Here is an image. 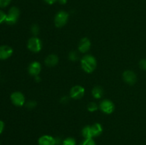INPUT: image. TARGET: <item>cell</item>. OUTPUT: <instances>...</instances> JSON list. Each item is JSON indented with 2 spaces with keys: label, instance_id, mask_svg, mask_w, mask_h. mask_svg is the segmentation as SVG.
<instances>
[{
  "label": "cell",
  "instance_id": "obj_10",
  "mask_svg": "<svg viewBox=\"0 0 146 145\" xmlns=\"http://www.w3.org/2000/svg\"><path fill=\"white\" fill-rule=\"evenodd\" d=\"M91 46V42L87 37L82 38L79 41L78 45V50L81 53H86L90 50Z\"/></svg>",
  "mask_w": 146,
  "mask_h": 145
},
{
  "label": "cell",
  "instance_id": "obj_5",
  "mask_svg": "<svg viewBox=\"0 0 146 145\" xmlns=\"http://www.w3.org/2000/svg\"><path fill=\"white\" fill-rule=\"evenodd\" d=\"M10 99H11L13 105L17 107H22L26 103L25 97H24V94L19 91H16V92L11 93Z\"/></svg>",
  "mask_w": 146,
  "mask_h": 145
},
{
  "label": "cell",
  "instance_id": "obj_19",
  "mask_svg": "<svg viewBox=\"0 0 146 145\" xmlns=\"http://www.w3.org/2000/svg\"><path fill=\"white\" fill-rule=\"evenodd\" d=\"M68 58H69L70 61L76 62V61H77L78 60L79 56H78V54L76 51H71L68 54Z\"/></svg>",
  "mask_w": 146,
  "mask_h": 145
},
{
  "label": "cell",
  "instance_id": "obj_1",
  "mask_svg": "<svg viewBox=\"0 0 146 145\" xmlns=\"http://www.w3.org/2000/svg\"><path fill=\"white\" fill-rule=\"evenodd\" d=\"M81 66L84 72L86 73H91L96 69V59L92 55H85L81 59Z\"/></svg>",
  "mask_w": 146,
  "mask_h": 145
},
{
  "label": "cell",
  "instance_id": "obj_9",
  "mask_svg": "<svg viewBox=\"0 0 146 145\" xmlns=\"http://www.w3.org/2000/svg\"><path fill=\"white\" fill-rule=\"evenodd\" d=\"M41 71V65L38 61H33L28 67V72L30 75L36 77L38 75Z\"/></svg>",
  "mask_w": 146,
  "mask_h": 145
},
{
  "label": "cell",
  "instance_id": "obj_11",
  "mask_svg": "<svg viewBox=\"0 0 146 145\" xmlns=\"http://www.w3.org/2000/svg\"><path fill=\"white\" fill-rule=\"evenodd\" d=\"M38 145H56L57 138L53 137L50 135H43L38 139Z\"/></svg>",
  "mask_w": 146,
  "mask_h": 145
},
{
  "label": "cell",
  "instance_id": "obj_4",
  "mask_svg": "<svg viewBox=\"0 0 146 145\" xmlns=\"http://www.w3.org/2000/svg\"><path fill=\"white\" fill-rule=\"evenodd\" d=\"M68 14L65 11H59L54 17V24L57 28H61L64 26L68 22Z\"/></svg>",
  "mask_w": 146,
  "mask_h": 145
},
{
  "label": "cell",
  "instance_id": "obj_20",
  "mask_svg": "<svg viewBox=\"0 0 146 145\" xmlns=\"http://www.w3.org/2000/svg\"><path fill=\"white\" fill-rule=\"evenodd\" d=\"M31 32L34 36H37L39 33V26L37 24H33L31 27Z\"/></svg>",
  "mask_w": 146,
  "mask_h": 145
},
{
  "label": "cell",
  "instance_id": "obj_22",
  "mask_svg": "<svg viewBox=\"0 0 146 145\" xmlns=\"http://www.w3.org/2000/svg\"><path fill=\"white\" fill-rule=\"evenodd\" d=\"M79 145H96L94 139H84Z\"/></svg>",
  "mask_w": 146,
  "mask_h": 145
},
{
  "label": "cell",
  "instance_id": "obj_27",
  "mask_svg": "<svg viewBox=\"0 0 146 145\" xmlns=\"http://www.w3.org/2000/svg\"><path fill=\"white\" fill-rule=\"evenodd\" d=\"M46 3H47L48 4H54V3H56V1H58V0H44Z\"/></svg>",
  "mask_w": 146,
  "mask_h": 145
},
{
  "label": "cell",
  "instance_id": "obj_29",
  "mask_svg": "<svg viewBox=\"0 0 146 145\" xmlns=\"http://www.w3.org/2000/svg\"><path fill=\"white\" fill-rule=\"evenodd\" d=\"M58 2L61 4H66L67 3V0H58Z\"/></svg>",
  "mask_w": 146,
  "mask_h": 145
},
{
  "label": "cell",
  "instance_id": "obj_16",
  "mask_svg": "<svg viewBox=\"0 0 146 145\" xmlns=\"http://www.w3.org/2000/svg\"><path fill=\"white\" fill-rule=\"evenodd\" d=\"M81 134L82 136H84V139H93V135L92 132H91V126L88 125V126L84 127L81 131Z\"/></svg>",
  "mask_w": 146,
  "mask_h": 145
},
{
  "label": "cell",
  "instance_id": "obj_26",
  "mask_svg": "<svg viewBox=\"0 0 146 145\" xmlns=\"http://www.w3.org/2000/svg\"><path fill=\"white\" fill-rule=\"evenodd\" d=\"M4 129V123L3 121L0 120V134L3 132Z\"/></svg>",
  "mask_w": 146,
  "mask_h": 145
},
{
  "label": "cell",
  "instance_id": "obj_14",
  "mask_svg": "<svg viewBox=\"0 0 146 145\" xmlns=\"http://www.w3.org/2000/svg\"><path fill=\"white\" fill-rule=\"evenodd\" d=\"M91 132H92L93 137L98 136L102 134L103 132V127L100 123H94V125H91Z\"/></svg>",
  "mask_w": 146,
  "mask_h": 145
},
{
  "label": "cell",
  "instance_id": "obj_18",
  "mask_svg": "<svg viewBox=\"0 0 146 145\" xmlns=\"http://www.w3.org/2000/svg\"><path fill=\"white\" fill-rule=\"evenodd\" d=\"M62 145H76V142L73 137H67L62 142Z\"/></svg>",
  "mask_w": 146,
  "mask_h": 145
},
{
  "label": "cell",
  "instance_id": "obj_17",
  "mask_svg": "<svg viewBox=\"0 0 146 145\" xmlns=\"http://www.w3.org/2000/svg\"><path fill=\"white\" fill-rule=\"evenodd\" d=\"M98 107H99V106H98V105L94 102H89L87 105V109L91 112H96L98 109Z\"/></svg>",
  "mask_w": 146,
  "mask_h": 145
},
{
  "label": "cell",
  "instance_id": "obj_2",
  "mask_svg": "<svg viewBox=\"0 0 146 145\" xmlns=\"http://www.w3.org/2000/svg\"><path fill=\"white\" fill-rule=\"evenodd\" d=\"M20 16V11L17 7H12L7 14L5 22L9 25H14L18 21Z\"/></svg>",
  "mask_w": 146,
  "mask_h": 145
},
{
  "label": "cell",
  "instance_id": "obj_24",
  "mask_svg": "<svg viewBox=\"0 0 146 145\" xmlns=\"http://www.w3.org/2000/svg\"><path fill=\"white\" fill-rule=\"evenodd\" d=\"M6 17H7V14L3 11H1V10H0V24L5 21Z\"/></svg>",
  "mask_w": 146,
  "mask_h": 145
},
{
  "label": "cell",
  "instance_id": "obj_8",
  "mask_svg": "<svg viewBox=\"0 0 146 145\" xmlns=\"http://www.w3.org/2000/svg\"><path fill=\"white\" fill-rule=\"evenodd\" d=\"M122 77L124 82H125L128 85H134L137 81L136 75L133 71H131V70H127V71H124Z\"/></svg>",
  "mask_w": 146,
  "mask_h": 145
},
{
  "label": "cell",
  "instance_id": "obj_3",
  "mask_svg": "<svg viewBox=\"0 0 146 145\" xmlns=\"http://www.w3.org/2000/svg\"><path fill=\"white\" fill-rule=\"evenodd\" d=\"M42 42L37 36H32L27 42V48L33 53H38L42 49Z\"/></svg>",
  "mask_w": 146,
  "mask_h": 145
},
{
  "label": "cell",
  "instance_id": "obj_13",
  "mask_svg": "<svg viewBox=\"0 0 146 145\" xmlns=\"http://www.w3.org/2000/svg\"><path fill=\"white\" fill-rule=\"evenodd\" d=\"M58 57L56 54H49L44 60V63L47 67H54L58 64Z\"/></svg>",
  "mask_w": 146,
  "mask_h": 145
},
{
  "label": "cell",
  "instance_id": "obj_23",
  "mask_svg": "<svg viewBox=\"0 0 146 145\" xmlns=\"http://www.w3.org/2000/svg\"><path fill=\"white\" fill-rule=\"evenodd\" d=\"M11 0H0V7L4 8L7 7L11 3Z\"/></svg>",
  "mask_w": 146,
  "mask_h": 145
},
{
  "label": "cell",
  "instance_id": "obj_6",
  "mask_svg": "<svg viewBox=\"0 0 146 145\" xmlns=\"http://www.w3.org/2000/svg\"><path fill=\"white\" fill-rule=\"evenodd\" d=\"M99 108L104 113L110 115L113 113L115 109V105L111 100L105 99L101 102L99 105Z\"/></svg>",
  "mask_w": 146,
  "mask_h": 145
},
{
  "label": "cell",
  "instance_id": "obj_12",
  "mask_svg": "<svg viewBox=\"0 0 146 145\" xmlns=\"http://www.w3.org/2000/svg\"><path fill=\"white\" fill-rule=\"evenodd\" d=\"M13 49L11 47L7 45L0 46V60H6L12 55Z\"/></svg>",
  "mask_w": 146,
  "mask_h": 145
},
{
  "label": "cell",
  "instance_id": "obj_30",
  "mask_svg": "<svg viewBox=\"0 0 146 145\" xmlns=\"http://www.w3.org/2000/svg\"><path fill=\"white\" fill-rule=\"evenodd\" d=\"M35 78V80L36 81V82H39L40 80H41V79H40V77L38 76V75H37V76L34 77Z\"/></svg>",
  "mask_w": 146,
  "mask_h": 145
},
{
  "label": "cell",
  "instance_id": "obj_25",
  "mask_svg": "<svg viewBox=\"0 0 146 145\" xmlns=\"http://www.w3.org/2000/svg\"><path fill=\"white\" fill-rule=\"evenodd\" d=\"M139 65L141 69L146 71V59H142L139 63Z\"/></svg>",
  "mask_w": 146,
  "mask_h": 145
},
{
  "label": "cell",
  "instance_id": "obj_7",
  "mask_svg": "<svg viewBox=\"0 0 146 145\" xmlns=\"http://www.w3.org/2000/svg\"><path fill=\"white\" fill-rule=\"evenodd\" d=\"M85 95V89L81 85H75L70 90V97L74 100L81 99Z\"/></svg>",
  "mask_w": 146,
  "mask_h": 145
},
{
  "label": "cell",
  "instance_id": "obj_15",
  "mask_svg": "<svg viewBox=\"0 0 146 145\" xmlns=\"http://www.w3.org/2000/svg\"><path fill=\"white\" fill-rule=\"evenodd\" d=\"M104 89L100 86H95L92 89L91 93L95 99H101L104 95Z\"/></svg>",
  "mask_w": 146,
  "mask_h": 145
},
{
  "label": "cell",
  "instance_id": "obj_28",
  "mask_svg": "<svg viewBox=\"0 0 146 145\" xmlns=\"http://www.w3.org/2000/svg\"><path fill=\"white\" fill-rule=\"evenodd\" d=\"M61 102L62 103H66V102H68V97L66 96H64L61 99Z\"/></svg>",
  "mask_w": 146,
  "mask_h": 145
},
{
  "label": "cell",
  "instance_id": "obj_21",
  "mask_svg": "<svg viewBox=\"0 0 146 145\" xmlns=\"http://www.w3.org/2000/svg\"><path fill=\"white\" fill-rule=\"evenodd\" d=\"M36 105H37V102L34 100H29L25 103L26 107L28 108V109H34V108L36 107Z\"/></svg>",
  "mask_w": 146,
  "mask_h": 145
}]
</instances>
